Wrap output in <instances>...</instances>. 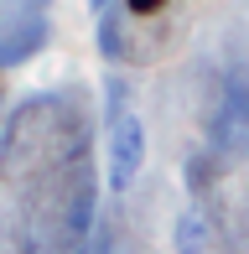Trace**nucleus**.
<instances>
[{"instance_id": "f257e3e1", "label": "nucleus", "mask_w": 249, "mask_h": 254, "mask_svg": "<svg viewBox=\"0 0 249 254\" xmlns=\"http://www.w3.org/2000/svg\"><path fill=\"white\" fill-rule=\"evenodd\" d=\"M140 161H145V125L135 120V114H124L115 125V135H109V182L124 192L130 177L140 171Z\"/></svg>"}, {"instance_id": "f03ea898", "label": "nucleus", "mask_w": 249, "mask_h": 254, "mask_svg": "<svg viewBox=\"0 0 249 254\" xmlns=\"http://www.w3.org/2000/svg\"><path fill=\"white\" fill-rule=\"evenodd\" d=\"M172 249L177 254H202V249H208V223H202L197 213H182L172 223Z\"/></svg>"}, {"instance_id": "7ed1b4c3", "label": "nucleus", "mask_w": 249, "mask_h": 254, "mask_svg": "<svg viewBox=\"0 0 249 254\" xmlns=\"http://www.w3.org/2000/svg\"><path fill=\"white\" fill-rule=\"evenodd\" d=\"M99 42H104V57H120V31H115V21L99 26Z\"/></svg>"}, {"instance_id": "20e7f679", "label": "nucleus", "mask_w": 249, "mask_h": 254, "mask_svg": "<svg viewBox=\"0 0 249 254\" xmlns=\"http://www.w3.org/2000/svg\"><path fill=\"white\" fill-rule=\"evenodd\" d=\"M88 202H94V197L83 192V197H78V207H73V234H83V228H88Z\"/></svg>"}, {"instance_id": "39448f33", "label": "nucleus", "mask_w": 249, "mask_h": 254, "mask_svg": "<svg viewBox=\"0 0 249 254\" xmlns=\"http://www.w3.org/2000/svg\"><path fill=\"white\" fill-rule=\"evenodd\" d=\"M156 5H166V0H130V10H140V16H151Z\"/></svg>"}, {"instance_id": "423d86ee", "label": "nucleus", "mask_w": 249, "mask_h": 254, "mask_svg": "<svg viewBox=\"0 0 249 254\" xmlns=\"http://www.w3.org/2000/svg\"><path fill=\"white\" fill-rule=\"evenodd\" d=\"M88 5H94V10H104V5H109V0H88Z\"/></svg>"}]
</instances>
